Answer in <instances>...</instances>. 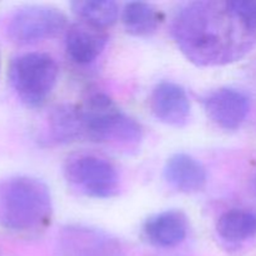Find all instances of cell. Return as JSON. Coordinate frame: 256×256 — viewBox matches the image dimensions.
<instances>
[{
	"label": "cell",
	"instance_id": "9",
	"mask_svg": "<svg viewBox=\"0 0 256 256\" xmlns=\"http://www.w3.org/2000/svg\"><path fill=\"white\" fill-rule=\"evenodd\" d=\"M60 244L64 252L75 256H110L119 250V245L106 232L78 225L62 229Z\"/></svg>",
	"mask_w": 256,
	"mask_h": 256
},
{
	"label": "cell",
	"instance_id": "8",
	"mask_svg": "<svg viewBox=\"0 0 256 256\" xmlns=\"http://www.w3.org/2000/svg\"><path fill=\"white\" fill-rule=\"evenodd\" d=\"M150 109L159 122L176 128L184 126L192 112L185 89L172 82H162L152 89Z\"/></svg>",
	"mask_w": 256,
	"mask_h": 256
},
{
	"label": "cell",
	"instance_id": "11",
	"mask_svg": "<svg viewBox=\"0 0 256 256\" xmlns=\"http://www.w3.org/2000/svg\"><path fill=\"white\" fill-rule=\"evenodd\" d=\"M108 34L86 22L70 25L65 35V46L69 56L78 64H90L105 49Z\"/></svg>",
	"mask_w": 256,
	"mask_h": 256
},
{
	"label": "cell",
	"instance_id": "10",
	"mask_svg": "<svg viewBox=\"0 0 256 256\" xmlns=\"http://www.w3.org/2000/svg\"><path fill=\"white\" fill-rule=\"evenodd\" d=\"M142 232L150 244L158 248H174L186 238L189 220L180 210H165L150 216Z\"/></svg>",
	"mask_w": 256,
	"mask_h": 256
},
{
	"label": "cell",
	"instance_id": "1",
	"mask_svg": "<svg viewBox=\"0 0 256 256\" xmlns=\"http://www.w3.org/2000/svg\"><path fill=\"white\" fill-rule=\"evenodd\" d=\"M172 34L189 62L206 68L238 62L256 42V32L235 15L228 2L214 0L180 8L172 18Z\"/></svg>",
	"mask_w": 256,
	"mask_h": 256
},
{
	"label": "cell",
	"instance_id": "4",
	"mask_svg": "<svg viewBox=\"0 0 256 256\" xmlns=\"http://www.w3.org/2000/svg\"><path fill=\"white\" fill-rule=\"evenodd\" d=\"M9 82L12 90L25 105L42 106L52 94L59 76V66L45 52L18 55L9 65Z\"/></svg>",
	"mask_w": 256,
	"mask_h": 256
},
{
	"label": "cell",
	"instance_id": "6",
	"mask_svg": "<svg viewBox=\"0 0 256 256\" xmlns=\"http://www.w3.org/2000/svg\"><path fill=\"white\" fill-rule=\"evenodd\" d=\"M66 16L56 8L25 5L10 18L8 35L15 44L32 45L58 36L66 29Z\"/></svg>",
	"mask_w": 256,
	"mask_h": 256
},
{
	"label": "cell",
	"instance_id": "18",
	"mask_svg": "<svg viewBox=\"0 0 256 256\" xmlns=\"http://www.w3.org/2000/svg\"><path fill=\"white\" fill-rule=\"evenodd\" d=\"M254 190H255V192H256V178H255V180H254Z\"/></svg>",
	"mask_w": 256,
	"mask_h": 256
},
{
	"label": "cell",
	"instance_id": "15",
	"mask_svg": "<svg viewBox=\"0 0 256 256\" xmlns=\"http://www.w3.org/2000/svg\"><path fill=\"white\" fill-rule=\"evenodd\" d=\"M122 24L129 34L148 36L158 30L162 22V14L145 2H130L125 4L122 14Z\"/></svg>",
	"mask_w": 256,
	"mask_h": 256
},
{
	"label": "cell",
	"instance_id": "3",
	"mask_svg": "<svg viewBox=\"0 0 256 256\" xmlns=\"http://www.w3.org/2000/svg\"><path fill=\"white\" fill-rule=\"evenodd\" d=\"M84 140L95 142L134 144L142 140L139 122L115 105L104 92L92 94L80 106Z\"/></svg>",
	"mask_w": 256,
	"mask_h": 256
},
{
	"label": "cell",
	"instance_id": "14",
	"mask_svg": "<svg viewBox=\"0 0 256 256\" xmlns=\"http://www.w3.org/2000/svg\"><path fill=\"white\" fill-rule=\"evenodd\" d=\"M216 232L228 242H242L256 236V212L248 209H232L220 215Z\"/></svg>",
	"mask_w": 256,
	"mask_h": 256
},
{
	"label": "cell",
	"instance_id": "16",
	"mask_svg": "<svg viewBox=\"0 0 256 256\" xmlns=\"http://www.w3.org/2000/svg\"><path fill=\"white\" fill-rule=\"evenodd\" d=\"M72 8L82 22L102 30L114 25L119 18V6L112 0H78Z\"/></svg>",
	"mask_w": 256,
	"mask_h": 256
},
{
	"label": "cell",
	"instance_id": "19",
	"mask_svg": "<svg viewBox=\"0 0 256 256\" xmlns=\"http://www.w3.org/2000/svg\"><path fill=\"white\" fill-rule=\"evenodd\" d=\"M0 65H2V62H0Z\"/></svg>",
	"mask_w": 256,
	"mask_h": 256
},
{
	"label": "cell",
	"instance_id": "7",
	"mask_svg": "<svg viewBox=\"0 0 256 256\" xmlns=\"http://www.w3.org/2000/svg\"><path fill=\"white\" fill-rule=\"evenodd\" d=\"M209 119L224 130H236L244 124L250 112V99L242 90L220 88L210 92L204 100Z\"/></svg>",
	"mask_w": 256,
	"mask_h": 256
},
{
	"label": "cell",
	"instance_id": "13",
	"mask_svg": "<svg viewBox=\"0 0 256 256\" xmlns=\"http://www.w3.org/2000/svg\"><path fill=\"white\" fill-rule=\"evenodd\" d=\"M49 132L59 144L84 140V125L80 106L58 105L49 115Z\"/></svg>",
	"mask_w": 256,
	"mask_h": 256
},
{
	"label": "cell",
	"instance_id": "17",
	"mask_svg": "<svg viewBox=\"0 0 256 256\" xmlns=\"http://www.w3.org/2000/svg\"><path fill=\"white\" fill-rule=\"evenodd\" d=\"M228 4L249 29L256 32V0H232Z\"/></svg>",
	"mask_w": 256,
	"mask_h": 256
},
{
	"label": "cell",
	"instance_id": "12",
	"mask_svg": "<svg viewBox=\"0 0 256 256\" xmlns=\"http://www.w3.org/2000/svg\"><path fill=\"white\" fill-rule=\"evenodd\" d=\"M164 178L168 184L178 192L192 194L205 186L208 174L199 160L192 155L180 152L168 159L164 166Z\"/></svg>",
	"mask_w": 256,
	"mask_h": 256
},
{
	"label": "cell",
	"instance_id": "5",
	"mask_svg": "<svg viewBox=\"0 0 256 256\" xmlns=\"http://www.w3.org/2000/svg\"><path fill=\"white\" fill-rule=\"evenodd\" d=\"M65 180L75 190L94 199H109L118 194L120 176L116 166L106 158L78 152L66 158L62 165Z\"/></svg>",
	"mask_w": 256,
	"mask_h": 256
},
{
	"label": "cell",
	"instance_id": "2",
	"mask_svg": "<svg viewBox=\"0 0 256 256\" xmlns=\"http://www.w3.org/2000/svg\"><path fill=\"white\" fill-rule=\"evenodd\" d=\"M52 202L49 188L36 178L19 175L0 182V226L29 234L50 222Z\"/></svg>",
	"mask_w": 256,
	"mask_h": 256
}]
</instances>
